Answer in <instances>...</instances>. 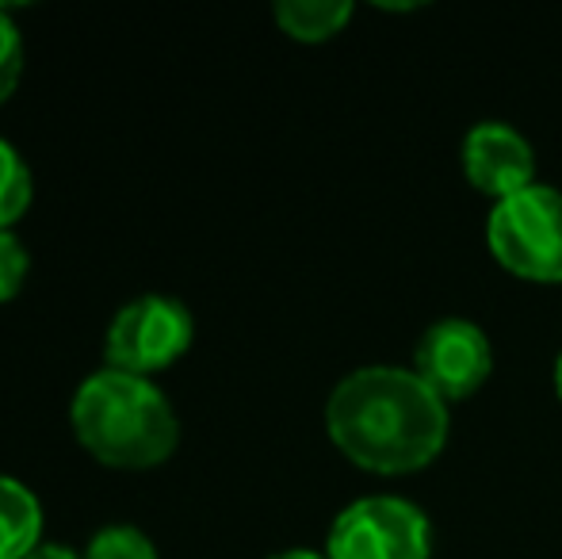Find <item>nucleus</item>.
<instances>
[{
  "label": "nucleus",
  "instance_id": "nucleus-1",
  "mask_svg": "<svg viewBox=\"0 0 562 559\" xmlns=\"http://www.w3.org/2000/svg\"><path fill=\"white\" fill-rule=\"evenodd\" d=\"M326 429L356 468L406 476L440 456L448 406L406 368H360L345 376L326 403Z\"/></svg>",
  "mask_w": 562,
  "mask_h": 559
},
{
  "label": "nucleus",
  "instance_id": "nucleus-2",
  "mask_svg": "<svg viewBox=\"0 0 562 559\" xmlns=\"http://www.w3.org/2000/svg\"><path fill=\"white\" fill-rule=\"evenodd\" d=\"M69 422L85 452L119 471L157 468L180 445V418L161 388L115 368L89 376L77 388Z\"/></svg>",
  "mask_w": 562,
  "mask_h": 559
},
{
  "label": "nucleus",
  "instance_id": "nucleus-3",
  "mask_svg": "<svg viewBox=\"0 0 562 559\" xmlns=\"http://www.w3.org/2000/svg\"><path fill=\"white\" fill-rule=\"evenodd\" d=\"M486 242L513 277L562 283V192L532 185L502 200L486 223Z\"/></svg>",
  "mask_w": 562,
  "mask_h": 559
},
{
  "label": "nucleus",
  "instance_id": "nucleus-4",
  "mask_svg": "<svg viewBox=\"0 0 562 559\" xmlns=\"http://www.w3.org/2000/svg\"><path fill=\"white\" fill-rule=\"evenodd\" d=\"M195 337V322L180 299L142 295L112 318L104 337V360L115 372L154 376L177 365Z\"/></svg>",
  "mask_w": 562,
  "mask_h": 559
},
{
  "label": "nucleus",
  "instance_id": "nucleus-5",
  "mask_svg": "<svg viewBox=\"0 0 562 559\" xmlns=\"http://www.w3.org/2000/svg\"><path fill=\"white\" fill-rule=\"evenodd\" d=\"M326 559H429V522L402 499H360L329 529Z\"/></svg>",
  "mask_w": 562,
  "mask_h": 559
},
{
  "label": "nucleus",
  "instance_id": "nucleus-6",
  "mask_svg": "<svg viewBox=\"0 0 562 559\" xmlns=\"http://www.w3.org/2000/svg\"><path fill=\"white\" fill-rule=\"evenodd\" d=\"M494 368L490 342L474 322L445 318L425 329L417 345V376L437 391L440 399H467L486 383Z\"/></svg>",
  "mask_w": 562,
  "mask_h": 559
},
{
  "label": "nucleus",
  "instance_id": "nucleus-7",
  "mask_svg": "<svg viewBox=\"0 0 562 559\" xmlns=\"http://www.w3.org/2000/svg\"><path fill=\"white\" fill-rule=\"evenodd\" d=\"M463 172L479 192L502 203L532 188L536 157L528 138L517 135L509 123H479L463 138Z\"/></svg>",
  "mask_w": 562,
  "mask_h": 559
},
{
  "label": "nucleus",
  "instance_id": "nucleus-8",
  "mask_svg": "<svg viewBox=\"0 0 562 559\" xmlns=\"http://www.w3.org/2000/svg\"><path fill=\"white\" fill-rule=\"evenodd\" d=\"M43 545V506L12 476H0V559H27Z\"/></svg>",
  "mask_w": 562,
  "mask_h": 559
},
{
  "label": "nucleus",
  "instance_id": "nucleus-9",
  "mask_svg": "<svg viewBox=\"0 0 562 559\" xmlns=\"http://www.w3.org/2000/svg\"><path fill=\"white\" fill-rule=\"evenodd\" d=\"M348 15H352L348 0H280L276 4L280 31L299 43H326L337 31H345Z\"/></svg>",
  "mask_w": 562,
  "mask_h": 559
},
{
  "label": "nucleus",
  "instance_id": "nucleus-10",
  "mask_svg": "<svg viewBox=\"0 0 562 559\" xmlns=\"http://www.w3.org/2000/svg\"><path fill=\"white\" fill-rule=\"evenodd\" d=\"M31 208V169L12 142L0 138V231L20 223Z\"/></svg>",
  "mask_w": 562,
  "mask_h": 559
},
{
  "label": "nucleus",
  "instance_id": "nucleus-11",
  "mask_svg": "<svg viewBox=\"0 0 562 559\" xmlns=\"http://www.w3.org/2000/svg\"><path fill=\"white\" fill-rule=\"evenodd\" d=\"M85 559H157V548L134 525H108L89 540Z\"/></svg>",
  "mask_w": 562,
  "mask_h": 559
},
{
  "label": "nucleus",
  "instance_id": "nucleus-12",
  "mask_svg": "<svg viewBox=\"0 0 562 559\" xmlns=\"http://www.w3.org/2000/svg\"><path fill=\"white\" fill-rule=\"evenodd\" d=\"M23 77V38L12 15L0 8V104L15 92Z\"/></svg>",
  "mask_w": 562,
  "mask_h": 559
},
{
  "label": "nucleus",
  "instance_id": "nucleus-13",
  "mask_svg": "<svg viewBox=\"0 0 562 559\" xmlns=\"http://www.w3.org/2000/svg\"><path fill=\"white\" fill-rule=\"evenodd\" d=\"M27 269H31V257L20 246V238L12 231H0V303L20 295L23 283H27Z\"/></svg>",
  "mask_w": 562,
  "mask_h": 559
},
{
  "label": "nucleus",
  "instance_id": "nucleus-14",
  "mask_svg": "<svg viewBox=\"0 0 562 559\" xmlns=\"http://www.w3.org/2000/svg\"><path fill=\"white\" fill-rule=\"evenodd\" d=\"M27 559H85L74 545H61V540H43Z\"/></svg>",
  "mask_w": 562,
  "mask_h": 559
},
{
  "label": "nucleus",
  "instance_id": "nucleus-15",
  "mask_svg": "<svg viewBox=\"0 0 562 559\" xmlns=\"http://www.w3.org/2000/svg\"><path fill=\"white\" fill-rule=\"evenodd\" d=\"M272 559H326V556L306 552V548H291V552H280V556H272Z\"/></svg>",
  "mask_w": 562,
  "mask_h": 559
},
{
  "label": "nucleus",
  "instance_id": "nucleus-16",
  "mask_svg": "<svg viewBox=\"0 0 562 559\" xmlns=\"http://www.w3.org/2000/svg\"><path fill=\"white\" fill-rule=\"evenodd\" d=\"M555 391H559V399H562V349H559V357H555Z\"/></svg>",
  "mask_w": 562,
  "mask_h": 559
}]
</instances>
